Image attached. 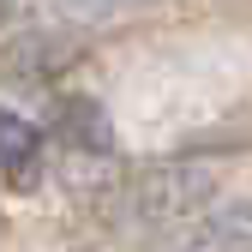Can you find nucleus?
I'll return each mask as SVG.
<instances>
[{"label":"nucleus","instance_id":"nucleus-1","mask_svg":"<svg viewBox=\"0 0 252 252\" xmlns=\"http://www.w3.org/2000/svg\"><path fill=\"white\" fill-rule=\"evenodd\" d=\"M216 168L210 162H156L144 174H132V186L120 192V210L144 228H180L198 210H210L216 198Z\"/></svg>","mask_w":252,"mask_h":252},{"label":"nucleus","instance_id":"nucleus-2","mask_svg":"<svg viewBox=\"0 0 252 252\" xmlns=\"http://www.w3.org/2000/svg\"><path fill=\"white\" fill-rule=\"evenodd\" d=\"M168 252H252V192L216 198L192 222L168 228Z\"/></svg>","mask_w":252,"mask_h":252},{"label":"nucleus","instance_id":"nucleus-3","mask_svg":"<svg viewBox=\"0 0 252 252\" xmlns=\"http://www.w3.org/2000/svg\"><path fill=\"white\" fill-rule=\"evenodd\" d=\"M138 6H150V0H30V24L42 36H90V30L132 18Z\"/></svg>","mask_w":252,"mask_h":252},{"label":"nucleus","instance_id":"nucleus-4","mask_svg":"<svg viewBox=\"0 0 252 252\" xmlns=\"http://www.w3.org/2000/svg\"><path fill=\"white\" fill-rule=\"evenodd\" d=\"M42 126L30 114H12L0 102V174H6L12 192H30V186L42 180Z\"/></svg>","mask_w":252,"mask_h":252},{"label":"nucleus","instance_id":"nucleus-5","mask_svg":"<svg viewBox=\"0 0 252 252\" xmlns=\"http://www.w3.org/2000/svg\"><path fill=\"white\" fill-rule=\"evenodd\" d=\"M60 132H66L72 150H90V156H108V150H114V132H108L102 108L90 102V96H78V102L60 108Z\"/></svg>","mask_w":252,"mask_h":252}]
</instances>
